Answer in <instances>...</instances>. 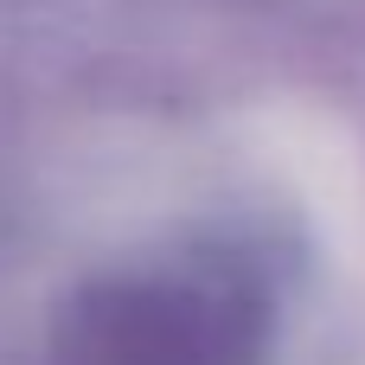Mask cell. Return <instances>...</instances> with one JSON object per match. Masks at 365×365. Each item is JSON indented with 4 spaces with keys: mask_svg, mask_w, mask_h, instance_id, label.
<instances>
[{
    "mask_svg": "<svg viewBox=\"0 0 365 365\" xmlns=\"http://www.w3.org/2000/svg\"><path fill=\"white\" fill-rule=\"evenodd\" d=\"M269 302L231 263L109 276L51 327V365H250Z\"/></svg>",
    "mask_w": 365,
    "mask_h": 365,
    "instance_id": "cell-1",
    "label": "cell"
}]
</instances>
